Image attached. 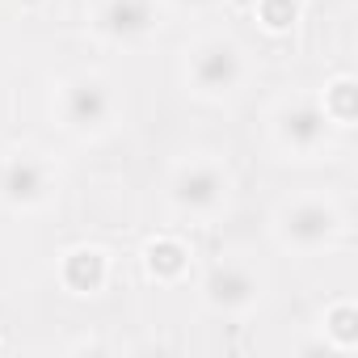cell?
I'll return each mask as SVG.
<instances>
[{"label": "cell", "mask_w": 358, "mask_h": 358, "mask_svg": "<svg viewBox=\"0 0 358 358\" xmlns=\"http://www.w3.org/2000/svg\"><path fill=\"white\" fill-rule=\"evenodd\" d=\"M253 80V55L249 47L228 30H207L186 43L182 51V85L194 101L224 106L236 101Z\"/></svg>", "instance_id": "obj_1"}, {"label": "cell", "mask_w": 358, "mask_h": 358, "mask_svg": "<svg viewBox=\"0 0 358 358\" xmlns=\"http://www.w3.org/2000/svg\"><path fill=\"white\" fill-rule=\"evenodd\" d=\"M232 199H236V173L215 152L182 156L164 173V207H169L173 220L215 224V220L228 215Z\"/></svg>", "instance_id": "obj_2"}, {"label": "cell", "mask_w": 358, "mask_h": 358, "mask_svg": "<svg viewBox=\"0 0 358 358\" xmlns=\"http://www.w3.org/2000/svg\"><path fill=\"white\" fill-rule=\"evenodd\" d=\"M51 114H55V127L68 139L101 143L122 122V97H118V89L106 72L85 68V72H68L64 80H55Z\"/></svg>", "instance_id": "obj_3"}, {"label": "cell", "mask_w": 358, "mask_h": 358, "mask_svg": "<svg viewBox=\"0 0 358 358\" xmlns=\"http://www.w3.org/2000/svg\"><path fill=\"white\" fill-rule=\"evenodd\" d=\"M270 241L291 257H320L345 241V211L324 190H299L274 203Z\"/></svg>", "instance_id": "obj_4"}, {"label": "cell", "mask_w": 358, "mask_h": 358, "mask_svg": "<svg viewBox=\"0 0 358 358\" xmlns=\"http://www.w3.org/2000/svg\"><path fill=\"white\" fill-rule=\"evenodd\" d=\"M266 139L282 160H329L341 131L324 118L316 93H282L266 110Z\"/></svg>", "instance_id": "obj_5"}, {"label": "cell", "mask_w": 358, "mask_h": 358, "mask_svg": "<svg viewBox=\"0 0 358 358\" xmlns=\"http://www.w3.org/2000/svg\"><path fill=\"white\" fill-rule=\"evenodd\" d=\"M64 173L43 148H0V207L9 215H43L59 203Z\"/></svg>", "instance_id": "obj_6"}, {"label": "cell", "mask_w": 358, "mask_h": 358, "mask_svg": "<svg viewBox=\"0 0 358 358\" xmlns=\"http://www.w3.org/2000/svg\"><path fill=\"white\" fill-rule=\"evenodd\" d=\"M270 295V278L257 262L220 257L199 278V303L220 320H249Z\"/></svg>", "instance_id": "obj_7"}, {"label": "cell", "mask_w": 358, "mask_h": 358, "mask_svg": "<svg viewBox=\"0 0 358 358\" xmlns=\"http://www.w3.org/2000/svg\"><path fill=\"white\" fill-rule=\"evenodd\" d=\"M164 17H169V9L160 0H93L89 5V34L101 47L135 51L164 30Z\"/></svg>", "instance_id": "obj_8"}, {"label": "cell", "mask_w": 358, "mask_h": 358, "mask_svg": "<svg viewBox=\"0 0 358 358\" xmlns=\"http://www.w3.org/2000/svg\"><path fill=\"white\" fill-rule=\"evenodd\" d=\"M114 278V253L106 245L76 241L55 257V282L72 299H97Z\"/></svg>", "instance_id": "obj_9"}, {"label": "cell", "mask_w": 358, "mask_h": 358, "mask_svg": "<svg viewBox=\"0 0 358 358\" xmlns=\"http://www.w3.org/2000/svg\"><path fill=\"white\" fill-rule=\"evenodd\" d=\"M139 266H143V278L152 287H182L194 274V249L177 232H156L143 241Z\"/></svg>", "instance_id": "obj_10"}, {"label": "cell", "mask_w": 358, "mask_h": 358, "mask_svg": "<svg viewBox=\"0 0 358 358\" xmlns=\"http://www.w3.org/2000/svg\"><path fill=\"white\" fill-rule=\"evenodd\" d=\"M316 333H320V345L329 354H354L358 350V303L350 295H337L320 308V320H316Z\"/></svg>", "instance_id": "obj_11"}, {"label": "cell", "mask_w": 358, "mask_h": 358, "mask_svg": "<svg viewBox=\"0 0 358 358\" xmlns=\"http://www.w3.org/2000/svg\"><path fill=\"white\" fill-rule=\"evenodd\" d=\"M316 101H320L324 118H329L341 135L354 131V122H358V76H354V72H333V76L320 85Z\"/></svg>", "instance_id": "obj_12"}, {"label": "cell", "mask_w": 358, "mask_h": 358, "mask_svg": "<svg viewBox=\"0 0 358 358\" xmlns=\"http://www.w3.org/2000/svg\"><path fill=\"white\" fill-rule=\"evenodd\" d=\"M253 22L262 34L282 38L303 22V0H253Z\"/></svg>", "instance_id": "obj_13"}, {"label": "cell", "mask_w": 358, "mask_h": 358, "mask_svg": "<svg viewBox=\"0 0 358 358\" xmlns=\"http://www.w3.org/2000/svg\"><path fill=\"white\" fill-rule=\"evenodd\" d=\"M160 5H164L169 13H190V17H203V13L224 9L228 0H160Z\"/></svg>", "instance_id": "obj_14"}, {"label": "cell", "mask_w": 358, "mask_h": 358, "mask_svg": "<svg viewBox=\"0 0 358 358\" xmlns=\"http://www.w3.org/2000/svg\"><path fill=\"white\" fill-rule=\"evenodd\" d=\"M5 345H9V341H5V333H0V350H5Z\"/></svg>", "instance_id": "obj_15"}]
</instances>
